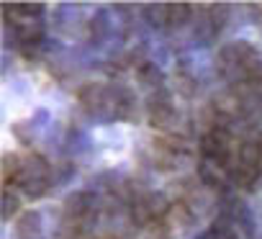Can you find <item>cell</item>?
<instances>
[{
  "label": "cell",
  "mask_w": 262,
  "mask_h": 239,
  "mask_svg": "<svg viewBox=\"0 0 262 239\" xmlns=\"http://www.w3.org/2000/svg\"><path fill=\"white\" fill-rule=\"evenodd\" d=\"M144 16L152 26H170V6H149Z\"/></svg>",
  "instance_id": "cell-5"
},
{
  "label": "cell",
  "mask_w": 262,
  "mask_h": 239,
  "mask_svg": "<svg viewBox=\"0 0 262 239\" xmlns=\"http://www.w3.org/2000/svg\"><path fill=\"white\" fill-rule=\"evenodd\" d=\"M39 229H41V216L39 213H24L21 216V221H18V231L21 234H39Z\"/></svg>",
  "instance_id": "cell-6"
},
{
  "label": "cell",
  "mask_w": 262,
  "mask_h": 239,
  "mask_svg": "<svg viewBox=\"0 0 262 239\" xmlns=\"http://www.w3.org/2000/svg\"><path fill=\"white\" fill-rule=\"evenodd\" d=\"M34 113H36V116L31 118V124H34V126H39V124H49V111H47V108H36Z\"/></svg>",
  "instance_id": "cell-12"
},
{
  "label": "cell",
  "mask_w": 262,
  "mask_h": 239,
  "mask_svg": "<svg viewBox=\"0 0 262 239\" xmlns=\"http://www.w3.org/2000/svg\"><path fill=\"white\" fill-rule=\"evenodd\" d=\"M226 18H229V8H224V6H213V11H211V21H213V26L221 29Z\"/></svg>",
  "instance_id": "cell-11"
},
{
  "label": "cell",
  "mask_w": 262,
  "mask_h": 239,
  "mask_svg": "<svg viewBox=\"0 0 262 239\" xmlns=\"http://www.w3.org/2000/svg\"><path fill=\"white\" fill-rule=\"evenodd\" d=\"M201 178H203L208 185H219V183L226 178V167H224L219 160H203V162H201Z\"/></svg>",
  "instance_id": "cell-1"
},
{
  "label": "cell",
  "mask_w": 262,
  "mask_h": 239,
  "mask_svg": "<svg viewBox=\"0 0 262 239\" xmlns=\"http://www.w3.org/2000/svg\"><path fill=\"white\" fill-rule=\"evenodd\" d=\"M47 188H49V180H47V178H41V180H29V183L21 185V190H24L26 198H41V195L47 193Z\"/></svg>",
  "instance_id": "cell-7"
},
{
  "label": "cell",
  "mask_w": 262,
  "mask_h": 239,
  "mask_svg": "<svg viewBox=\"0 0 262 239\" xmlns=\"http://www.w3.org/2000/svg\"><path fill=\"white\" fill-rule=\"evenodd\" d=\"M190 13H193V8L190 6H183V3H178V6H170V26H183L188 18H190Z\"/></svg>",
  "instance_id": "cell-8"
},
{
  "label": "cell",
  "mask_w": 262,
  "mask_h": 239,
  "mask_svg": "<svg viewBox=\"0 0 262 239\" xmlns=\"http://www.w3.org/2000/svg\"><path fill=\"white\" fill-rule=\"evenodd\" d=\"M162 80H165V75H162V70H160L157 64H144V67L139 70V85H142V88L160 90Z\"/></svg>",
  "instance_id": "cell-3"
},
{
  "label": "cell",
  "mask_w": 262,
  "mask_h": 239,
  "mask_svg": "<svg viewBox=\"0 0 262 239\" xmlns=\"http://www.w3.org/2000/svg\"><path fill=\"white\" fill-rule=\"evenodd\" d=\"M144 203H147V208L152 211V216L160 221V216L170 208V203H167V195L165 193H160V190H155V193H147L144 195Z\"/></svg>",
  "instance_id": "cell-4"
},
{
  "label": "cell",
  "mask_w": 262,
  "mask_h": 239,
  "mask_svg": "<svg viewBox=\"0 0 262 239\" xmlns=\"http://www.w3.org/2000/svg\"><path fill=\"white\" fill-rule=\"evenodd\" d=\"M16 211H21V195H13L11 190L6 193V198H3V216L6 219H11Z\"/></svg>",
  "instance_id": "cell-9"
},
{
  "label": "cell",
  "mask_w": 262,
  "mask_h": 239,
  "mask_svg": "<svg viewBox=\"0 0 262 239\" xmlns=\"http://www.w3.org/2000/svg\"><path fill=\"white\" fill-rule=\"evenodd\" d=\"M239 160H242V165L257 170V167L262 165V144H257V142H244V144L239 147Z\"/></svg>",
  "instance_id": "cell-2"
},
{
  "label": "cell",
  "mask_w": 262,
  "mask_h": 239,
  "mask_svg": "<svg viewBox=\"0 0 262 239\" xmlns=\"http://www.w3.org/2000/svg\"><path fill=\"white\" fill-rule=\"evenodd\" d=\"M170 216H172V221H175V224H188V221H190V211H188L183 203L172 206V208H170Z\"/></svg>",
  "instance_id": "cell-10"
},
{
  "label": "cell",
  "mask_w": 262,
  "mask_h": 239,
  "mask_svg": "<svg viewBox=\"0 0 262 239\" xmlns=\"http://www.w3.org/2000/svg\"><path fill=\"white\" fill-rule=\"evenodd\" d=\"M98 239H116V236H111V234H105V236H98Z\"/></svg>",
  "instance_id": "cell-13"
}]
</instances>
